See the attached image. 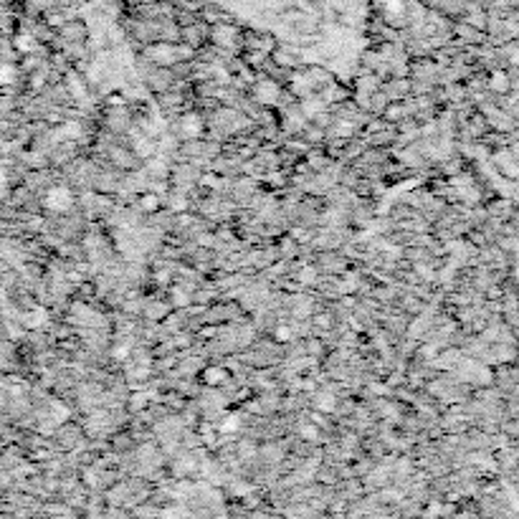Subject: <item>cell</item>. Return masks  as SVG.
I'll list each match as a JSON object with an SVG mask.
<instances>
[{
    "label": "cell",
    "mask_w": 519,
    "mask_h": 519,
    "mask_svg": "<svg viewBox=\"0 0 519 519\" xmlns=\"http://www.w3.org/2000/svg\"><path fill=\"white\" fill-rule=\"evenodd\" d=\"M43 203H46L48 210H69L71 203H74V195H71L69 188L59 185V188H51V190H48Z\"/></svg>",
    "instance_id": "1"
},
{
    "label": "cell",
    "mask_w": 519,
    "mask_h": 519,
    "mask_svg": "<svg viewBox=\"0 0 519 519\" xmlns=\"http://www.w3.org/2000/svg\"><path fill=\"white\" fill-rule=\"evenodd\" d=\"M253 97H256V101H261V104H276V101H279V86H276L274 81H261V84H256V89H253Z\"/></svg>",
    "instance_id": "2"
},
{
    "label": "cell",
    "mask_w": 519,
    "mask_h": 519,
    "mask_svg": "<svg viewBox=\"0 0 519 519\" xmlns=\"http://www.w3.org/2000/svg\"><path fill=\"white\" fill-rule=\"evenodd\" d=\"M150 59H155L157 63H173L177 59V54H175V48H173V46L160 43V46L150 48Z\"/></svg>",
    "instance_id": "3"
},
{
    "label": "cell",
    "mask_w": 519,
    "mask_h": 519,
    "mask_svg": "<svg viewBox=\"0 0 519 519\" xmlns=\"http://www.w3.org/2000/svg\"><path fill=\"white\" fill-rule=\"evenodd\" d=\"M200 130H203V119L198 115H185L183 117V132L188 137H198Z\"/></svg>",
    "instance_id": "4"
},
{
    "label": "cell",
    "mask_w": 519,
    "mask_h": 519,
    "mask_svg": "<svg viewBox=\"0 0 519 519\" xmlns=\"http://www.w3.org/2000/svg\"><path fill=\"white\" fill-rule=\"evenodd\" d=\"M489 86H491L496 94H507L509 92V77H507L504 71H494L491 79H489Z\"/></svg>",
    "instance_id": "5"
},
{
    "label": "cell",
    "mask_w": 519,
    "mask_h": 519,
    "mask_svg": "<svg viewBox=\"0 0 519 519\" xmlns=\"http://www.w3.org/2000/svg\"><path fill=\"white\" fill-rule=\"evenodd\" d=\"M203 382L206 385H223L226 382V370L223 367H208L203 373Z\"/></svg>",
    "instance_id": "6"
},
{
    "label": "cell",
    "mask_w": 519,
    "mask_h": 519,
    "mask_svg": "<svg viewBox=\"0 0 519 519\" xmlns=\"http://www.w3.org/2000/svg\"><path fill=\"white\" fill-rule=\"evenodd\" d=\"M314 405H317V411L332 413L337 408V398L332 393H320V395L314 398Z\"/></svg>",
    "instance_id": "7"
},
{
    "label": "cell",
    "mask_w": 519,
    "mask_h": 519,
    "mask_svg": "<svg viewBox=\"0 0 519 519\" xmlns=\"http://www.w3.org/2000/svg\"><path fill=\"white\" fill-rule=\"evenodd\" d=\"M213 39H215V43H221V46H231V41L236 39V31L228 28V26H218L213 31Z\"/></svg>",
    "instance_id": "8"
},
{
    "label": "cell",
    "mask_w": 519,
    "mask_h": 519,
    "mask_svg": "<svg viewBox=\"0 0 519 519\" xmlns=\"http://www.w3.org/2000/svg\"><path fill=\"white\" fill-rule=\"evenodd\" d=\"M26 322L31 324V327H43L48 322V312L43 309V306H36L33 312H28V317H26Z\"/></svg>",
    "instance_id": "9"
},
{
    "label": "cell",
    "mask_w": 519,
    "mask_h": 519,
    "mask_svg": "<svg viewBox=\"0 0 519 519\" xmlns=\"http://www.w3.org/2000/svg\"><path fill=\"white\" fill-rule=\"evenodd\" d=\"M66 84H69V89L74 92V97H84V86H81L77 74H69V77H66Z\"/></svg>",
    "instance_id": "10"
},
{
    "label": "cell",
    "mask_w": 519,
    "mask_h": 519,
    "mask_svg": "<svg viewBox=\"0 0 519 519\" xmlns=\"http://www.w3.org/2000/svg\"><path fill=\"white\" fill-rule=\"evenodd\" d=\"M139 206L145 208V210H157V206H160V198L157 195H142V200H139Z\"/></svg>",
    "instance_id": "11"
},
{
    "label": "cell",
    "mask_w": 519,
    "mask_h": 519,
    "mask_svg": "<svg viewBox=\"0 0 519 519\" xmlns=\"http://www.w3.org/2000/svg\"><path fill=\"white\" fill-rule=\"evenodd\" d=\"M13 77H16L13 66H0V84H10V81H13Z\"/></svg>",
    "instance_id": "12"
},
{
    "label": "cell",
    "mask_w": 519,
    "mask_h": 519,
    "mask_svg": "<svg viewBox=\"0 0 519 519\" xmlns=\"http://www.w3.org/2000/svg\"><path fill=\"white\" fill-rule=\"evenodd\" d=\"M173 302H175L177 306H188V304H190V299H188V294H185V291H180V289L173 291Z\"/></svg>",
    "instance_id": "13"
},
{
    "label": "cell",
    "mask_w": 519,
    "mask_h": 519,
    "mask_svg": "<svg viewBox=\"0 0 519 519\" xmlns=\"http://www.w3.org/2000/svg\"><path fill=\"white\" fill-rule=\"evenodd\" d=\"M238 426H241V418L238 415H228V420L223 423V431H236Z\"/></svg>",
    "instance_id": "14"
},
{
    "label": "cell",
    "mask_w": 519,
    "mask_h": 519,
    "mask_svg": "<svg viewBox=\"0 0 519 519\" xmlns=\"http://www.w3.org/2000/svg\"><path fill=\"white\" fill-rule=\"evenodd\" d=\"M302 435H304L306 441H314V438H320V431H317L314 426H304L302 428Z\"/></svg>",
    "instance_id": "15"
},
{
    "label": "cell",
    "mask_w": 519,
    "mask_h": 519,
    "mask_svg": "<svg viewBox=\"0 0 519 519\" xmlns=\"http://www.w3.org/2000/svg\"><path fill=\"white\" fill-rule=\"evenodd\" d=\"M274 335H276V342H289V340H291V332L286 327H279Z\"/></svg>",
    "instance_id": "16"
},
{
    "label": "cell",
    "mask_w": 519,
    "mask_h": 519,
    "mask_svg": "<svg viewBox=\"0 0 519 519\" xmlns=\"http://www.w3.org/2000/svg\"><path fill=\"white\" fill-rule=\"evenodd\" d=\"M170 206L175 208V210H185V206H188V203H185L183 195H173V200H170Z\"/></svg>",
    "instance_id": "17"
},
{
    "label": "cell",
    "mask_w": 519,
    "mask_h": 519,
    "mask_svg": "<svg viewBox=\"0 0 519 519\" xmlns=\"http://www.w3.org/2000/svg\"><path fill=\"white\" fill-rule=\"evenodd\" d=\"M63 132H66V137H79V132H81V127H79V124L74 122V124H66V127H63Z\"/></svg>",
    "instance_id": "18"
},
{
    "label": "cell",
    "mask_w": 519,
    "mask_h": 519,
    "mask_svg": "<svg viewBox=\"0 0 519 519\" xmlns=\"http://www.w3.org/2000/svg\"><path fill=\"white\" fill-rule=\"evenodd\" d=\"M16 46H18V48H21V51H28V48H31V46H33V41H31V39H28V36H21V39H18V41H16Z\"/></svg>",
    "instance_id": "19"
},
{
    "label": "cell",
    "mask_w": 519,
    "mask_h": 519,
    "mask_svg": "<svg viewBox=\"0 0 519 519\" xmlns=\"http://www.w3.org/2000/svg\"><path fill=\"white\" fill-rule=\"evenodd\" d=\"M127 355H130V347H117V350H115L117 360H127Z\"/></svg>",
    "instance_id": "20"
},
{
    "label": "cell",
    "mask_w": 519,
    "mask_h": 519,
    "mask_svg": "<svg viewBox=\"0 0 519 519\" xmlns=\"http://www.w3.org/2000/svg\"><path fill=\"white\" fill-rule=\"evenodd\" d=\"M312 279H314V271H312V268H304V271H302V282L312 284Z\"/></svg>",
    "instance_id": "21"
},
{
    "label": "cell",
    "mask_w": 519,
    "mask_h": 519,
    "mask_svg": "<svg viewBox=\"0 0 519 519\" xmlns=\"http://www.w3.org/2000/svg\"><path fill=\"white\" fill-rule=\"evenodd\" d=\"M142 405H145V398H142V395L132 398V408H142Z\"/></svg>",
    "instance_id": "22"
},
{
    "label": "cell",
    "mask_w": 519,
    "mask_h": 519,
    "mask_svg": "<svg viewBox=\"0 0 519 519\" xmlns=\"http://www.w3.org/2000/svg\"><path fill=\"white\" fill-rule=\"evenodd\" d=\"M122 97H109V104H122Z\"/></svg>",
    "instance_id": "23"
},
{
    "label": "cell",
    "mask_w": 519,
    "mask_h": 519,
    "mask_svg": "<svg viewBox=\"0 0 519 519\" xmlns=\"http://www.w3.org/2000/svg\"><path fill=\"white\" fill-rule=\"evenodd\" d=\"M203 185H215V177H203Z\"/></svg>",
    "instance_id": "24"
}]
</instances>
